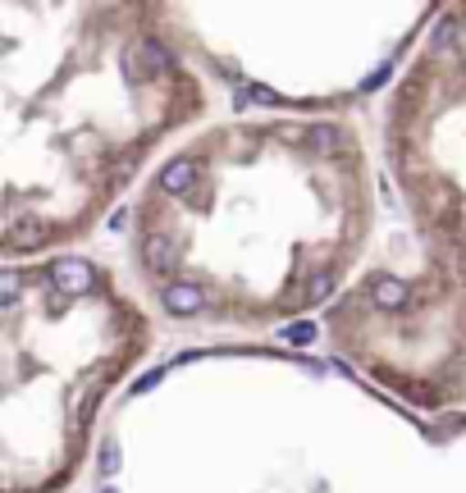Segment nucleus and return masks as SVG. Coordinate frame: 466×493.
<instances>
[{
	"label": "nucleus",
	"mask_w": 466,
	"mask_h": 493,
	"mask_svg": "<svg viewBox=\"0 0 466 493\" xmlns=\"http://www.w3.org/2000/svg\"><path fill=\"white\" fill-rule=\"evenodd\" d=\"M161 5H0V252L88 238L151 156L211 110Z\"/></svg>",
	"instance_id": "f03ea898"
},
{
	"label": "nucleus",
	"mask_w": 466,
	"mask_h": 493,
	"mask_svg": "<svg viewBox=\"0 0 466 493\" xmlns=\"http://www.w3.org/2000/svg\"><path fill=\"white\" fill-rule=\"evenodd\" d=\"M375 233V169L334 115L229 119L174 147L138 192L129 252L183 329L261 334L329 311Z\"/></svg>",
	"instance_id": "f257e3e1"
},
{
	"label": "nucleus",
	"mask_w": 466,
	"mask_h": 493,
	"mask_svg": "<svg viewBox=\"0 0 466 493\" xmlns=\"http://www.w3.org/2000/svg\"><path fill=\"white\" fill-rule=\"evenodd\" d=\"M151 352L147 306L74 252L19 261L0 283V493L78 479L101 402Z\"/></svg>",
	"instance_id": "7ed1b4c3"
},
{
	"label": "nucleus",
	"mask_w": 466,
	"mask_h": 493,
	"mask_svg": "<svg viewBox=\"0 0 466 493\" xmlns=\"http://www.w3.org/2000/svg\"><path fill=\"white\" fill-rule=\"evenodd\" d=\"M325 347L425 416L466 406V252L411 238L407 261L366 265L320 320Z\"/></svg>",
	"instance_id": "20e7f679"
},
{
	"label": "nucleus",
	"mask_w": 466,
	"mask_h": 493,
	"mask_svg": "<svg viewBox=\"0 0 466 493\" xmlns=\"http://www.w3.org/2000/svg\"><path fill=\"white\" fill-rule=\"evenodd\" d=\"M384 169L416 242L466 252V5H443L384 101Z\"/></svg>",
	"instance_id": "39448f33"
}]
</instances>
